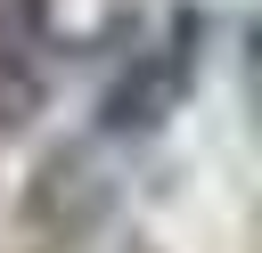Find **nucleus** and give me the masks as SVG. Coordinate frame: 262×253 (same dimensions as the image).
Here are the masks:
<instances>
[{
	"mask_svg": "<svg viewBox=\"0 0 262 253\" xmlns=\"http://www.w3.org/2000/svg\"><path fill=\"white\" fill-rule=\"evenodd\" d=\"M180 73H188V24H180V41H164L156 57L131 65V82L106 98V122H115V131H147V122H164L172 98H180Z\"/></svg>",
	"mask_w": 262,
	"mask_h": 253,
	"instance_id": "nucleus-1",
	"label": "nucleus"
}]
</instances>
